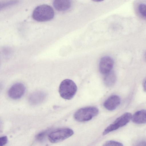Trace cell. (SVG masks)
I'll return each instance as SVG.
<instances>
[{
  "label": "cell",
  "mask_w": 146,
  "mask_h": 146,
  "mask_svg": "<svg viewBox=\"0 0 146 146\" xmlns=\"http://www.w3.org/2000/svg\"><path fill=\"white\" fill-rule=\"evenodd\" d=\"M146 6L145 4L142 3L139 4L137 7L138 11L141 16L145 19L146 18Z\"/></svg>",
  "instance_id": "obj_13"
},
{
  "label": "cell",
  "mask_w": 146,
  "mask_h": 146,
  "mask_svg": "<svg viewBox=\"0 0 146 146\" xmlns=\"http://www.w3.org/2000/svg\"><path fill=\"white\" fill-rule=\"evenodd\" d=\"M116 80V76L113 72H110L106 74L104 81L105 85L108 87H111L115 83Z\"/></svg>",
  "instance_id": "obj_12"
},
{
  "label": "cell",
  "mask_w": 146,
  "mask_h": 146,
  "mask_svg": "<svg viewBox=\"0 0 146 146\" xmlns=\"http://www.w3.org/2000/svg\"><path fill=\"white\" fill-rule=\"evenodd\" d=\"M17 3V1H15L6 2H0V11L5 7L15 4Z\"/></svg>",
  "instance_id": "obj_14"
},
{
  "label": "cell",
  "mask_w": 146,
  "mask_h": 146,
  "mask_svg": "<svg viewBox=\"0 0 146 146\" xmlns=\"http://www.w3.org/2000/svg\"><path fill=\"white\" fill-rule=\"evenodd\" d=\"M25 90L24 85L21 83H17L13 85L9 89L8 94L11 98L16 100L21 98Z\"/></svg>",
  "instance_id": "obj_6"
},
{
  "label": "cell",
  "mask_w": 146,
  "mask_h": 146,
  "mask_svg": "<svg viewBox=\"0 0 146 146\" xmlns=\"http://www.w3.org/2000/svg\"><path fill=\"white\" fill-rule=\"evenodd\" d=\"M46 94L44 92L37 91L31 94L29 98V101L33 105H36L42 102L45 98Z\"/></svg>",
  "instance_id": "obj_9"
},
{
  "label": "cell",
  "mask_w": 146,
  "mask_h": 146,
  "mask_svg": "<svg viewBox=\"0 0 146 146\" xmlns=\"http://www.w3.org/2000/svg\"><path fill=\"white\" fill-rule=\"evenodd\" d=\"M120 97L116 95L110 96L104 102V106L108 110L112 111L115 110L120 103Z\"/></svg>",
  "instance_id": "obj_8"
},
{
  "label": "cell",
  "mask_w": 146,
  "mask_h": 146,
  "mask_svg": "<svg viewBox=\"0 0 146 146\" xmlns=\"http://www.w3.org/2000/svg\"><path fill=\"white\" fill-rule=\"evenodd\" d=\"M73 131L69 128H64L52 132L48 136L49 141L52 143H55L62 141L72 135Z\"/></svg>",
  "instance_id": "obj_5"
},
{
  "label": "cell",
  "mask_w": 146,
  "mask_h": 146,
  "mask_svg": "<svg viewBox=\"0 0 146 146\" xmlns=\"http://www.w3.org/2000/svg\"><path fill=\"white\" fill-rule=\"evenodd\" d=\"M114 61L113 59L108 56H104L100 59L99 65L100 72L103 74H107L113 68Z\"/></svg>",
  "instance_id": "obj_7"
},
{
  "label": "cell",
  "mask_w": 146,
  "mask_h": 146,
  "mask_svg": "<svg viewBox=\"0 0 146 146\" xmlns=\"http://www.w3.org/2000/svg\"><path fill=\"white\" fill-rule=\"evenodd\" d=\"M53 4L56 9L59 11H66L70 7L71 5L70 1L67 0H54Z\"/></svg>",
  "instance_id": "obj_10"
},
{
  "label": "cell",
  "mask_w": 146,
  "mask_h": 146,
  "mask_svg": "<svg viewBox=\"0 0 146 146\" xmlns=\"http://www.w3.org/2000/svg\"><path fill=\"white\" fill-rule=\"evenodd\" d=\"M99 112L98 109L94 106L86 107L81 108L74 113L75 120L80 122L89 121L96 116Z\"/></svg>",
  "instance_id": "obj_3"
},
{
  "label": "cell",
  "mask_w": 146,
  "mask_h": 146,
  "mask_svg": "<svg viewBox=\"0 0 146 146\" xmlns=\"http://www.w3.org/2000/svg\"><path fill=\"white\" fill-rule=\"evenodd\" d=\"M102 146H123L121 143L112 140L109 141L105 142Z\"/></svg>",
  "instance_id": "obj_15"
},
{
  "label": "cell",
  "mask_w": 146,
  "mask_h": 146,
  "mask_svg": "<svg viewBox=\"0 0 146 146\" xmlns=\"http://www.w3.org/2000/svg\"><path fill=\"white\" fill-rule=\"evenodd\" d=\"M132 115L129 112H126L117 118L113 122L105 129L103 135H106L109 133L115 130L127 123L131 119Z\"/></svg>",
  "instance_id": "obj_4"
},
{
  "label": "cell",
  "mask_w": 146,
  "mask_h": 146,
  "mask_svg": "<svg viewBox=\"0 0 146 146\" xmlns=\"http://www.w3.org/2000/svg\"><path fill=\"white\" fill-rule=\"evenodd\" d=\"M131 120L134 123L138 124L145 123L146 122V111L142 110L137 111L131 117Z\"/></svg>",
  "instance_id": "obj_11"
},
{
  "label": "cell",
  "mask_w": 146,
  "mask_h": 146,
  "mask_svg": "<svg viewBox=\"0 0 146 146\" xmlns=\"http://www.w3.org/2000/svg\"><path fill=\"white\" fill-rule=\"evenodd\" d=\"M46 133V131H44L39 133L36 136V139L39 141H42L44 138Z\"/></svg>",
  "instance_id": "obj_16"
},
{
  "label": "cell",
  "mask_w": 146,
  "mask_h": 146,
  "mask_svg": "<svg viewBox=\"0 0 146 146\" xmlns=\"http://www.w3.org/2000/svg\"><path fill=\"white\" fill-rule=\"evenodd\" d=\"M54 15V11L51 7L47 5H43L35 9L32 16L35 20L43 22L51 20Z\"/></svg>",
  "instance_id": "obj_1"
},
{
  "label": "cell",
  "mask_w": 146,
  "mask_h": 146,
  "mask_svg": "<svg viewBox=\"0 0 146 146\" xmlns=\"http://www.w3.org/2000/svg\"><path fill=\"white\" fill-rule=\"evenodd\" d=\"M136 146H146L145 141H142L140 142Z\"/></svg>",
  "instance_id": "obj_18"
},
{
  "label": "cell",
  "mask_w": 146,
  "mask_h": 146,
  "mask_svg": "<svg viewBox=\"0 0 146 146\" xmlns=\"http://www.w3.org/2000/svg\"><path fill=\"white\" fill-rule=\"evenodd\" d=\"M77 87L72 80L66 79L60 83L59 88V92L62 98L69 100L72 99L76 94Z\"/></svg>",
  "instance_id": "obj_2"
},
{
  "label": "cell",
  "mask_w": 146,
  "mask_h": 146,
  "mask_svg": "<svg viewBox=\"0 0 146 146\" xmlns=\"http://www.w3.org/2000/svg\"><path fill=\"white\" fill-rule=\"evenodd\" d=\"M143 86L144 90H146V80L145 79L144 80L143 83Z\"/></svg>",
  "instance_id": "obj_19"
},
{
  "label": "cell",
  "mask_w": 146,
  "mask_h": 146,
  "mask_svg": "<svg viewBox=\"0 0 146 146\" xmlns=\"http://www.w3.org/2000/svg\"><path fill=\"white\" fill-rule=\"evenodd\" d=\"M7 137L6 136L0 137V146H3L7 143Z\"/></svg>",
  "instance_id": "obj_17"
}]
</instances>
